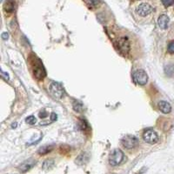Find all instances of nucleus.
I'll list each match as a JSON object with an SVG mask.
<instances>
[{
    "mask_svg": "<svg viewBox=\"0 0 174 174\" xmlns=\"http://www.w3.org/2000/svg\"><path fill=\"white\" fill-rule=\"evenodd\" d=\"M4 10L8 13H10L14 10L15 8V3L12 2V1H8V2H5L4 3Z\"/></svg>",
    "mask_w": 174,
    "mask_h": 174,
    "instance_id": "11",
    "label": "nucleus"
},
{
    "mask_svg": "<svg viewBox=\"0 0 174 174\" xmlns=\"http://www.w3.org/2000/svg\"><path fill=\"white\" fill-rule=\"evenodd\" d=\"M8 33L7 32H4L3 34H2V38L4 39V40H6L7 38H8Z\"/></svg>",
    "mask_w": 174,
    "mask_h": 174,
    "instance_id": "19",
    "label": "nucleus"
},
{
    "mask_svg": "<svg viewBox=\"0 0 174 174\" xmlns=\"http://www.w3.org/2000/svg\"><path fill=\"white\" fill-rule=\"evenodd\" d=\"M52 149H53V146H44L38 150V153L40 155H44V154H47L50 152H52Z\"/></svg>",
    "mask_w": 174,
    "mask_h": 174,
    "instance_id": "12",
    "label": "nucleus"
},
{
    "mask_svg": "<svg viewBox=\"0 0 174 174\" xmlns=\"http://www.w3.org/2000/svg\"><path fill=\"white\" fill-rule=\"evenodd\" d=\"M124 159V153L121 150L119 149H115L112 151V152L110 154L109 157V163L110 165L116 166V165H119Z\"/></svg>",
    "mask_w": 174,
    "mask_h": 174,
    "instance_id": "2",
    "label": "nucleus"
},
{
    "mask_svg": "<svg viewBox=\"0 0 174 174\" xmlns=\"http://www.w3.org/2000/svg\"><path fill=\"white\" fill-rule=\"evenodd\" d=\"M34 75L35 77L38 79H43L46 75L45 70L43 67V64L39 59L38 60V62H35L34 64Z\"/></svg>",
    "mask_w": 174,
    "mask_h": 174,
    "instance_id": "8",
    "label": "nucleus"
},
{
    "mask_svg": "<svg viewBox=\"0 0 174 174\" xmlns=\"http://www.w3.org/2000/svg\"><path fill=\"white\" fill-rule=\"evenodd\" d=\"M46 116H47V113L46 112H40L39 113V117H40V118H45Z\"/></svg>",
    "mask_w": 174,
    "mask_h": 174,
    "instance_id": "20",
    "label": "nucleus"
},
{
    "mask_svg": "<svg viewBox=\"0 0 174 174\" xmlns=\"http://www.w3.org/2000/svg\"><path fill=\"white\" fill-rule=\"evenodd\" d=\"M143 138L145 139V141L148 143V144H155L158 141V134L154 130H147L145 131L144 135H143Z\"/></svg>",
    "mask_w": 174,
    "mask_h": 174,
    "instance_id": "6",
    "label": "nucleus"
},
{
    "mask_svg": "<svg viewBox=\"0 0 174 174\" xmlns=\"http://www.w3.org/2000/svg\"><path fill=\"white\" fill-rule=\"evenodd\" d=\"M133 80L135 83L140 86H145L147 83L148 76L144 70H137L133 73Z\"/></svg>",
    "mask_w": 174,
    "mask_h": 174,
    "instance_id": "3",
    "label": "nucleus"
},
{
    "mask_svg": "<svg viewBox=\"0 0 174 174\" xmlns=\"http://www.w3.org/2000/svg\"><path fill=\"white\" fill-rule=\"evenodd\" d=\"M16 125H17V124H16V123H15V124H12V128L16 127Z\"/></svg>",
    "mask_w": 174,
    "mask_h": 174,
    "instance_id": "22",
    "label": "nucleus"
},
{
    "mask_svg": "<svg viewBox=\"0 0 174 174\" xmlns=\"http://www.w3.org/2000/svg\"><path fill=\"white\" fill-rule=\"evenodd\" d=\"M34 165V163H28V161L27 162H25L23 165H21V166H20V172H27L28 170H30L32 167V165Z\"/></svg>",
    "mask_w": 174,
    "mask_h": 174,
    "instance_id": "13",
    "label": "nucleus"
},
{
    "mask_svg": "<svg viewBox=\"0 0 174 174\" xmlns=\"http://www.w3.org/2000/svg\"><path fill=\"white\" fill-rule=\"evenodd\" d=\"M158 26L163 29V30H165L168 26V24H169V17L167 15L165 14H163L161 15L160 17H158Z\"/></svg>",
    "mask_w": 174,
    "mask_h": 174,
    "instance_id": "9",
    "label": "nucleus"
},
{
    "mask_svg": "<svg viewBox=\"0 0 174 174\" xmlns=\"http://www.w3.org/2000/svg\"><path fill=\"white\" fill-rule=\"evenodd\" d=\"M50 91L52 95L57 98H61L64 95V89L59 83H52L50 86Z\"/></svg>",
    "mask_w": 174,
    "mask_h": 174,
    "instance_id": "7",
    "label": "nucleus"
},
{
    "mask_svg": "<svg viewBox=\"0 0 174 174\" xmlns=\"http://www.w3.org/2000/svg\"><path fill=\"white\" fill-rule=\"evenodd\" d=\"M57 119V115L55 114V113H52V120H56Z\"/></svg>",
    "mask_w": 174,
    "mask_h": 174,
    "instance_id": "21",
    "label": "nucleus"
},
{
    "mask_svg": "<svg viewBox=\"0 0 174 174\" xmlns=\"http://www.w3.org/2000/svg\"><path fill=\"white\" fill-rule=\"evenodd\" d=\"M82 104H79V103H77V102H75L74 104H73V108H74V110L75 111H78V112H80V111H82Z\"/></svg>",
    "mask_w": 174,
    "mask_h": 174,
    "instance_id": "17",
    "label": "nucleus"
},
{
    "mask_svg": "<svg viewBox=\"0 0 174 174\" xmlns=\"http://www.w3.org/2000/svg\"><path fill=\"white\" fill-rule=\"evenodd\" d=\"M152 12V7L147 3H140L136 7V13L141 17H149Z\"/></svg>",
    "mask_w": 174,
    "mask_h": 174,
    "instance_id": "1",
    "label": "nucleus"
},
{
    "mask_svg": "<svg viewBox=\"0 0 174 174\" xmlns=\"http://www.w3.org/2000/svg\"><path fill=\"white\" fill-rule=\"evenodd\" d=\"M117 44V49L120 52V53L126 55L130 50V42L126 38H119L118 40L116 42Z\"/></svg>",
    "mask_w": 174,
    "mask_h": 174,
    "instance_id": "4",
    "label": "nucleus"
},
{
    "mask_svg": "<svg viewBox=\"0 0 174 174\" xmlns=\"http://www.w3.org/2000/svg\"><path fill=\"white\" fill-rule=\"evenodd\" d=\"M86 3L92 7H97L99 4H101L99 1H86Z\"/></svg>",
    "mask_w": 174,
    "mask_h": 174,
    "instance_id": "14",
    "label": "nucleus"
},
{
    "mask_svg": "<svg viewBox=\"0 0 174 174\" xmlns=\"http://www.w3.org/2000/svg\"><path fill=\"white\" fill-rule=\"evenodd\" d=\"M121 143L124 147L127 148V149H132L138 146L139 141H138V139L134 136L126 135L125 137L122 139Z\"/></svg>",
    "mask_w": 174,
    "mask_h": 174,
    "instance_id": "5",
    "label": "nucleus"
},
{
    "mask_svg": "<svg viewBox=\"0 0 174 174\" xmlns=\"http://www.w3.org/2000/svg\"><path fill=\"white\" fill-rule=\"evenodd\" d=\"M26 121L29 124H34L35 123H36V118H35L34 116H30V117H28L26 118Z\"/></svg>",
    "mask_w": 174,
    "mask_h": 174,
    "instance_id": "15",
    "label": "nucleus"
},
{
    "mask_svg": "<svg viewBox=\"0 0 174 174\" xmlns=\"http://www.w3.org/2000/svg\"><path fill=\"white\" fill-rule=\"evenodd\" d=\"M162 4L165 5V7H168V6H170V5H172V4H173L174 1H170V2H169V1H167V2H166V1H162Z\"/></svg>",
    "mask_w": 174,
    "mask_h": 174,
    "instance_id": "18",
    "label": "nucleus"
},
{
    "mask_svg": "<svg viewBox=\"0 0 174 174\" xmlns=\"http://www.w3.org/2000/svg\"><path fill=\"white\" fill-rule=\"evenodd\" d=\"M167 50H168V52H169V53L173 54L174 53V41H172L171 43L168 44Z\"/></svg>",
    "mask_w": 174,
    "mask_h": 174,
    "instance_id": "16",
    "label": "nucleus"
},
{
    "mask_svg": "<svg viewBox=\"0 0 174 174\" xmlns=\"http://www.w3.org/2000/svg\"><path fill=\"white\" fill-rule=\"evenodd\" d=\"M158 107L160 109V111L163 113H169L172 111V106L166 101H160L158 103Z\"/></svg>",
    "mask_w": 174,
    "mask_h": 174,
    "instance_id": "10",
    "label": "nucleus"
}]
</instances>
